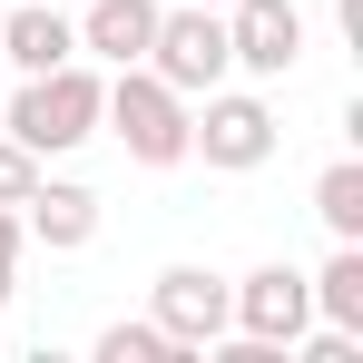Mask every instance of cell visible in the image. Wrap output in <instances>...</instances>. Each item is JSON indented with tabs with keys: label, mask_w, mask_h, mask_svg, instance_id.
Here are the masks:
<instances>
[{
	"label": "cell",
	"mask_w": 363,
	"mask_h": 363,
	"mask_svg": "<svg viewBox=\"0 0 363 363\" xmlns=\"http://www.w3.org/2000/svg\"><path fill=\"white\" fill-rule=\"evenodd\" d=\"M99 99H108V89H99L79 60L30 69V79H20V99H10V138H20L30 157H50V147H79V138L99 128Z\"/></svg>",
	"instance_id": "1"
},
{
	"label": "cell",
	"mask_w": 363,
	"mask_h": 363,
	"mask_svg": "<svg viewBox=\"0 0 363 363\" xmlns=\"http://www.w3.org/2000/svg\"><path fill=\"white\" fill-rule=\"evenodd\" d=\"M99 118L128 138L138 167H177V157H186V89H167L157 69H138V60H128V79L99 99Z\"/></svg>",
	"instance_id": "2"
},
{
	"label": "cell",
	"mask_w": 363,
	"mask_h": 363,
	"mask_svg": "<svg viewBox=\"0 0 363 363\" xmlns=\"http://www.w3.org/2000/svg\"><path fill=\"white\" fill-rule=\"evenodd\" d=\"M147 69L167 89H216L236 50H226V10H157V40H147Z\"/></svg>",
	"instance_id": "3"
},
{
	"label": "cell",
	"mask_w": 363,
	"mask_h": 363,
	"mask_svg": "<svg viewBox=\"0 0 363 363\" xmlns=\"http://www.w3.org/2000/svg\"><path fill=\"white\" fill-rule=\"evenodd\" d=\"M186 147H206V167H255L275 147V108L245 89H226V99L206 89V118H186Z\"/></svg>",
	"instance_id": "4"
},
{
	"label": "cell",
	"mask_w": 363,
	"mask_h": 363,
	"mask_svg": "<svg viewBox=\"0 0 363 363\" xmlns=\"http://www.w3.org/2000/svg\"><path fill=\"white\" fill-rule=\"evenodd\" d=\"M226 314H236L255 344H295V334H304V314H314V285H304L295 265H255L236 295H226Z\"/></svg>",
	"instance_id": "5"
},
{
	"label": "cell",
	"mask_w": 363,
	"mask_h": 363,
	"mask_svg": "<svg viewBox=\"0 0 363 363\" xmlns=\"http://www.w3.org/2000/svg\"><path fill=\"white\" fill-rule=\"evenodd\" d=\"M226 50H236L245 69H265V79L295 69L304 60V10L295 0H236V10H226Z\"/></svg>",
	"instance_id": "6"
},
{
	"label": "cell",
	"mask_w": 363,
	"mask_h": 363,
	"mask_svg": "<svg viewBox=\"0 0 363 363\" xmlns=\"http://www.w3.org/2000/svg\"><path fill=\"white\" fill-rule=\"evenodd\" d=\"M157 324H167L177 344H216V324H226V275L167 265V275H157Z\"/></svg>",
	"instance_id": "7"
},
{
	"label": "cell",
	"mask_w": 363,
	"mask_h": 363,
	"mask_svg": "<svg viewBox=\"0 0 363 363\" xmlns=\"http://www.w3.org/2000/svg\"><path fill=\"white\" fill-rule=\"evenodd\" d=\"M69 50H79V20L50 10V0H20V10L0 20V60H20V79H30V69H60Z\"/></svg>",
	"instance_id": "8"
},
{
	"label": "cell",
	"mask_w": 363,
	"mask_h": 363,
	"mask_svg": "<svg viewBox=\"0 0 363 363\" xmlns=\"http://www.w3.org/2000/svg\"><path fill=\"white\" fill-rule=\"evenodd\" d=\"M147 40H157V0H89V20H79V50H99V60H147Z\"/></svg>",
	"instance_id": "9"
},
{
	"label": "cell",
	"mask_w": 363,
	"mask_h": 363,
	"mask_svg": "<svg viewBox=\"0 0 363 363\" xmlns=\"http://www.w3.org/2000/svg\"><path fill=\"white\" fill-rule=\"evenodd\" d=\"M20 206H30V236H50V245H89V236H99V196L69 186V177H40Z\"/></svg>",
	"instance_id": "10"
},
{
	"label": "cell",
	"mask_w": 363,
	"mask_h": 363,
	"mask_svg": "<svg viewBox=\"0 0 363 363\" xmlns=\"http://www.w3.org/2000/svg\"><path fill=\"white\" fill-rule=\"evenodd\" d=\"M314 216H324V226H334L344 245L363 236V167H354V157H334V167L314 177Z\"/></svg>",
	"instance_id": "11"
},
{
	"label": "cell",
	"mask_w": 363,
	"mask_h": 363,
	"mask_svg": "<svg viewBox=\"0 0 363 363\" xmlns=\"http://www.w3.org/2000/svg\"><path fill=\"white\" fill-rule=\"evenodd\" d=\"M304 285H314V304L334 314V334H363V255H354V245H344L324 275H304Z\"/></svg>",
	"instance_id": "12"
},
{
	"label": "cell",
	"mask_w": 363,
	"mask_h": 363,
	"mask_svg": "<svg viewBox=\"0 0 363 363\" xmlns=\"http://www.w3.org/2000/svg\"><path fill=\"white\" fill-rule=\"evenodd\" d=\"M167 354H177L167 324H108L99 334V363H167Z\"/></svg>",
	"instance_id": "13"
},
{
	"label": "cell",
	"mask_w": 363,
	"mask_h": 363,
	"mask_svg": "<svg viewBox=\"0 0 363 363\" xmlns=\"http://www.w3.org/2000/svg\"><path fill=\"white\" fill-rule=\"evenodd\" d=\"M30 186H40V157H30L20 138H0V206H20Z\"/></svg>",
	"instance_id": "14"
},
{
	"label": "cell",
	"mask_w": 363,
	"mask_h": 363,
	"mask_svg": "<svg viewBox=\"0 0 363 363\" xmlns=\"http://www.w3.org/2000/svg\"><path fill=\"white\" fill-rule=\"evenodd\" d=\"M10 265H20V216L0 206V295H10Z\"/></svg>",
	"instance_id": "15"
}]
</instances>
